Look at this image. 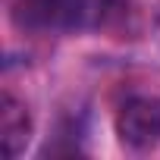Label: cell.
<instances>
[{"mask_svg":"<svg viewBox=\"0 0 160 160\" xmlns=\"http://www.w3.org/2000/svg\"><path fill=\"white\" fill-rule=\"evenodd\" d=\"M116 135L129 151H151L160 144V98L132 94L116 110Z\"/></svg>","mask_w":160,"mask_h":160,"instance_id":"obj_2","label":"cell"},{"mask_svg":"<svg viewBox=\"0 0 160 160\" xmlns=\"http://www.w3.org/2000/svg\"><path fill=\"white\" fill-rule=\"evenodd\" d=\"M94 0H16L13 19L28 32H72L94 16Z\"/></svg>","mask_w":160,"mask_h":160,"instance_id":"obj_1","label":"cell"},{"mask_svg":"<svg viewBox=\"0 0 160 160\" xmlns=\"http://www.w3.org/2000/svg\"><path fill=\"white\" fill-rule=\"evenodd\" d=\"M0 132H3L7 157H19L32 141V113L25 101H19L13 91H3V101H0Z\"/></svg>","mask_w":160,"mask_h":160,"instance_id":"obj_3","label":"cell"}]
</instances>
